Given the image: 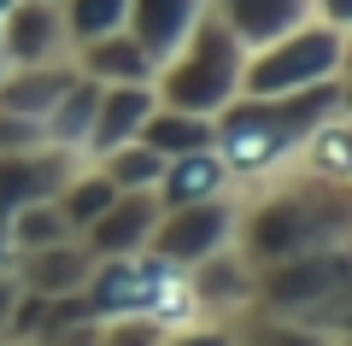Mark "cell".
<instances>
[{
	"label": "cell",
	"instance_id": "cell-1",
	"mask_svg": "<svg viewBox=\"0 0 352 346\" xmlns=\"http://www.w3.org/2000/svg\"><path fill=\"white\" fill-rule=\"evenodd\" d=\"M346 206H352L346 182H317L305 171H282L258 182V199H247V206L235 199V241L229 247L247 264H276L294 252L340 247L352 229Z\"/></svg>",
	"mask_w": 352,
	"mask_h": 346
},
{
	"label": "cell",
	"instance_id": "cell-2",
	"mask_svg": "<svg viewBox=\"0 0 352 346\" xmlns=\"http://www.w3.org/2000/svg\"><path fill=\"white\" fill-rule=\"evenodd\" d=\"M241 59H247V41L206 6L200 24L182 36V47L153 71V94H159L164 106L206 111V118H212L217 106H229V100L241 94Z\"/></svg>",
	"mask_w": 352,
	"mask_h": 346
},
{
	"label": "cell",
	"instance_id": "cell-3",
	"mask_svg": "<svg viewBox=\"0 0 352 346\" xmlns=\"http://www.w3.org/2000/svg\"><path fill=\"white\" fill-rule=\"evenodd\" d=\"M300 141L305 136L276 111L270 94H235L229 106L212 111V147H217V159L229 164V182L235 188H258V182H270V176L294 171Z\"/></svg>",
	"mask_w": 352,
	"mask_h": 346
},
{
	"label": "cell",
	"instance_id": "cell-4",
	"mask_svg": "<svg viewBox=\"0 0 352 346\" xmlns=\"http://www.w3.org/2000/svg\"><path fill=\"white\" fill-rule=\"evenodd\" d=\"M323 76H346V30L323 24V18H305V24L247 47L241 94H288V88L323 83Z\"/></svg>",
	"mask_w": 352,
	"mask_h": 346
},
{
	"label": "cell",
	"instance_id": "cell-5",
	"mask_svg": "<svg viewBox=\"0 0 352 346\" xmlns=\"http://www.w3.org/2000/svg\"><path fill=\"white\" fill-rule=\"evenodd\" d=\"M252 299H264L282 317H311L317 305H346L352 299V259L346 241L340 247H317V252H294L276 264H252Z\"/></svg>",
	"mask_w": 352,
	"mask_h": 346
},
{
	"label": "cell",
	"instance_id": "cell-6",
	"mask_svg": "<svg viewBox=\"0 0 352 346\" xmlns=\"http://www.w3.org/2000/svg\"><path fill=\"white\" fill-rule=\"evenodd\" d=\"M229 241H235V194H212V199H188V206H164L147 235V252L188 270Z\"/></svg>",
	"mask_w": 352,
	"mask_h": 346
},
{
	"label": "cell",
	"instance_id": "cell-7",
	"mask_svg": "<svg viewBox=\"0 0 352 346\" xmlns=\"http://www.w3.org/2000/svg\"><path fill=\"white\" fill-rule=\"evenodd\" d=\"M76 164H82V153L53 147V141H41V147H18V153H0V217H6V211H18V206H30V199H53Z\"/></svg>",
	"mask_w": 352,
	"mask_h": 346
},
{
	"label": "cell",
	"instance_id": "cell-8",
	"mask_svg": "<svg viewBox=\"0 0 352 346\" xmlns=\"http://www.w3.org/2000/svg\"><path fill=\"white\" fill-rule=\"evenodd\" d=\"M71 36H65V12L59 0H18L0 18V59L6 65H41V59H65Z\"/></svg>",
	"mask_w": 352,
	"mask_h": 346
},
{
	"label": "cell",
	"instance_id": "cell-9",
	"mask_svg": "<svg viewBox=\"0 0 352 346\" xmlns=\"http://www.w3.org/2000/svg\"><path fill=\"white\" fill-rule=\"evenodd\" d=\"M159 194L153 188H118V199L100 211V217L88 223L82 235V247L94 252V259H112V252H141L147 247V235H153V223H159Z\"/></svg>",
	"mask_w": 352,
	"mask_h": 346
},
{
	"label": "cell",
	"instance_id": "cell-10",
	"mask_svg": "<svg viewBox=\"0 0 352 346\" xmlns=\"http://www.w3.org/2000/svg\"><path fill=\"white\" fill-rule=\"evenodd\" d=\"M159 106L153 83H100V106H94V124H88V141H82V159H100L106 147L118 141H135L141 118Z\"/></svg>",
	"mask_w": 352,
	"mask_h": 346
},
{
	"label": "cell",
	"instance_id": "cell-11",
	"mask_svg": "<svg viewBox=\"0 0 352 346\" xmlns=\"http://www.w3.org/2000/svg\"><path fill=\"white\" fill-rule=\"evenodd\" d=\"M200 12H206V0H129L124 30L147 47L153 65H164L176 47H182V36L200 24Z\"/></svg>",
	"mask_w": 352,
	"mask_h": 346
},
{
	"label": "cell",
	"instance_id": "cell-12",
	"mask_svg": "<svg viewBox=\"0 0 352 346\" xmlns=\"http://www.w3.org/2000/svg\"><path fill=\"white\" fill-rule=\"evenodd\" d=\"M6 270H12L24 288H36V294H65V288H82V276L94 270V252H88L76 235H65V241H47V247L12 252Z\"/></svg>",
	"mask_w": 352,
	"mask_h": 346
},
{
	"label": "cell",
	"instance_id": "cell-13",
	"mask_svg": "<svg viewBox=\"0 0 352 346\" xmlns=\"http://www.w3.org/2000/svg\"><path fill=\"white\" fill-rule=\"evenodd\" d=\"M159 206H188V199H212V194H235L229 182V164L217 159V147H188V153H170L153 182Z\"/></svg>",
	"mask_w": 352,
	"mask_h": 346
},
{
	"label": "cell",
	"instance_id": "cell-14",
	"mask_svg": "<svg viewBox=\"0 0 352 346\" xmlns=\"http://www.w3.org/2000/svg\"><path fill=\"white\" fill-rule=\"evenodd\" d=\"M71 59H76V71L94 76V83H153V71H159V65L147 59V47H141V41L129 36L124 24L106 30V36L76 41Z\"/></svg>",
	"mask_w": 352,
	"mask_h": 346
},
{
	"label": "cell",
	"instance_id": "cell-15",
	"mask_svg": "<svg viewBox=\"0 0 352 346\" xmlns=\"http://www.w3.org/2000/svg\"><path fill=\"white\" fill-rule=\"evenodd\" d=\"M76 76V59L65 53V59H41V65H6V76H0V106L6 111H24V118H47V106L71 88Z\"/></svg>",
	"mask_w": 352,
	"mask_h": 346
},
{
	"label": "cell",
	"instance_id": "cell-16",
	"mask_svg": "<svg viewBox=\"0 0 352 346\" xmlns=\"http://www.w3.org/2000/svg\"><path fill=\"white\" fill-rule=\"evenodd\" d=\"M206 6H212L247 47H258V41H270V36H282V30H294V24L311 18V0H206Z\"/></svg>",
	"mask_w": 352,
	"mask_h": 346
},
{
	"label": "cell",
	"instance_id": "cell-17",
	"mask_svg": "<svg viewBox=\"0 0 352 346\" xmlns=\"http://www.w3.org/2000/svg\"><path fill=\"white\" fill-rule=\"evenodd\" d=\"M94 106H100V83L76 71V76H71V88H65V94L47 106V118H41V136H47L53 147H71V153H82L88 124H94Z\"/></svg>",
	"mask_w": 352,
	"mask_h": 346
},
{
	"label": "cell",
	"instance_id": "cell-18",
	"mask_svg": "<svg viewBox=\"0 0 352 346\" xmlns=\"http://www.w3.org/2000/svg\"><path fill=\"white\" fill-rule=\"evenodd\" d=\"M135 141H147L159 159H170V153H188V147H212V118L206 111H182V106H153L147 118H141Z\"/></svg>",
	"mask_w": 352,
	"mask_h": 346
},
{
	"label": "cell",
	"instance_id": "cell-19",
	"mask_svg": "<svg viewBox=\"0 0 352 346\" xmlns=\"http://www.w3.org/2000/svg\"><path fill=\"white\" fill-rule=\"evenodd\" d=\"M112 199H118V182H112V176H106V171H100L94 159H82V164H76L71 176H65V188L53 194V206L65 211V223H71V235H82V229H88L94 217H100V211L112 206Z\"/></svg>",
	"mask_w": 352,
	"mask_h": 346
},
{
	"label": "cell",
	"instance_id": "cell-20",
	"mask_svg": "<svg viewBox=\"0 0 352 346\" xmlns=\"http://www.w3.org/2000/svg\"><path fill=\"white\" fill-rule=\"evenodd\" d=\"M294 171L317 176V182H352V136H346V118H329L317 124L311 136L300 141V159Z\"/></svg>",
	"mask_w": 352,
	"mask_h": 346
},
{
	"label": "cell",
	"instance_id": "cell-21",
	"mask_svg": "<svg viewBox=\"0 0 352 346\" xmlns=\"http://www.w3.org/2000/svg\"><path fill=\"white\" fill-rule=\"evenodd\" d=\"M65 235H71V223H65V211L53 199H30V206L6 211V241H12V252L47 247V241H65Z\"/></svg>",
	"mask_w": 352,
	"mask_h": 346
},
{
	"label": "cell",
	"instance_id": "cell-22",
	"mask_svg": "<svg viewBox=\"0 0 352 346\" xmlns=\"http://www.w3.org/2000/svg\"><path fill=\"white\" fill-rule=\"evenodd\" d=\"M94 164H100L118 188H153V182H159V171H164V159L147 147V141H118V147H106Z\"/></svg>",
	"mask_w": 352,
	"mask_h": 346
},
{
	"label": "cell",
	"instance_id": "cell-23",
	"mask_svg": "<svg viewBox=\"0 0 352 346\" xmlns=\"http://www.w3.org/2000/svg\"><path fill=\"white\" fill-rule=\"evenodd\" d=\"M59 12H65V36H71V47H76V41L106 36V30L124 24L129 0H59Z\"/></svg>",
	"mask_w": 352,
	"mask_h": 346
},
{
	"label": "cell",
	"instance_id": "cell-24",
	"mask_svg": "<svg viewBox=\"0 0 352 346\" xmlns=\"http://www.w3.org/2000/svg\"><path fill=\"white\" fill-rule=\"evenodd\" d=\"M41 317H47V294H36V288H18L12 317H6V340H36V334H41Z\"/></svg>",
	"mask_w": 352,
	"mask_h": 346
},
{
	"label": "cell",
	"instance_id": "cell-25",
	"mask_svg": "<svg viewBox=\"0 0 352 346\" xmlns=\"http://www.w3.org/2000/svg\"><path fill=\"white\" fill-rule=\"evenodd\" d=\"M41 124L36 118H24V111H6L0 106V153H18V147H41Z\"/></svg>",
	"mask_w": 352,
	"mask_h": 346
},
{
	"label": "cell",
	"instance_id": "cell-26",
	"mask_svg": "<svg viewBox=\"0 0 352 346\" xmlns=\"http://www.w3.org/2000/svg\"><path fill=\"white\" fill-rule=\"evenodd\" d=\"M311 18H323V24H340V30H352V0H311Z\"/></svg>",
	"mask_w": 352,
	"mask_h": 346
},
{
	"label": "cell",
	"instance_id": "cell-27",
	"mask_svg": "<svg viewBox=\"0 0 352 346\" xmlns=\"http://www.w3.org/2000/svg\"><path fill=\"white\" fill-rule=\"evenodd\" d=\"M18 288H24V282H18L12 270H0V340H6V317H12V299H18Z\"/></svg>",
	"mask_w": 352,
	"mask_h": 346
},
{
	"label": "cell",
	"instance_id": "cell-28",
	"mask_svg": "<svg viewBox=\"0 0 352 346\" xmlns=\"http://www.w3.org/2000/svg\"><path fill=\"white\" fill-rule=\"evenodd\" d=\"M6 259H12V241H6V217H0V270H6Z\"/></svg>",
	"mask_w": 352,
	"mask_h": 346
},
{
	"label": "cell",
	"instance_id": "cell-29",
	"mask_svg": "<svg viewBox=\"0 0 352 346\" xmlns=\"http://www.w3.org/2000/svg\"><path fill=\"white\" fill-rule=\"evenodd\" d=\"M12 6H18V0H0V18H6V12H12Z\"/></svg>",
	"mask_w": 352,
	"mask_h": 346
},
{
	"label": "cell",
	"instance_id": "cell-30",
	"mask_svg": "<svg viewBox=\"0 0 352 346\" xmlns=\"http://www.w3.org/2000/svg\"><path fill=\"white\" fill-rule=\"evenodd\" d=\"M0 76H6V59H0Z\"/></svg>",
	"mask_w": 352,
	"mask_h": 346
}]
</instances>
